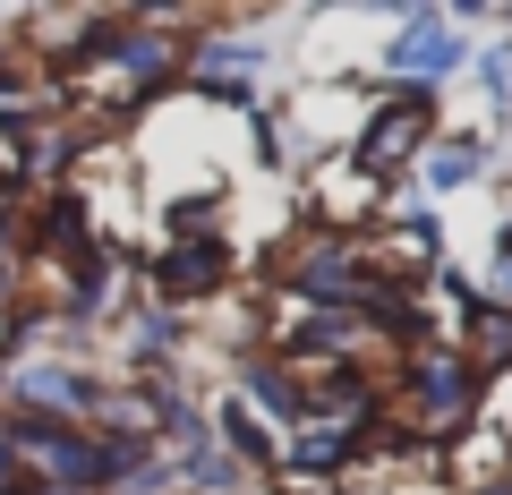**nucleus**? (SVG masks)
Instances as JSON below:
<instances>
[{
  "instance_id": "f257e3e1",
  "label": "nucleus",
  "mask_w": 512,
  "mask_h": 495,
  "mask_svg": "<svg viewBox=\"0 0 512 495\" xmlns=\"http://www.w3.org/2000/svg\"><path fill=\"white\" fill-rule=\"evenodd\" d=\"M384 376H393V419L419 427L436 453H444L453 436H470V427L487 419V402H495V385L470 367V350H461L453 333H436V342L402 350V359L384 367Z\"/></svg>"
},
{
  "instance_id": "f03ea898",
  "label": "nucleus",
  "mask_w": 512,
  "mask_h": 495,
  "mask_svg": "<svg viewBox=\"0 0 512 495\" xmlns=\"http://www.w3.org/2000/svg\"><path fill=\"white\" fill-rule=\"evenodd\" d=\"M436 129H444L436 94H402V86H376V103L359 111V129H350L342 163L359 171V180H376V188H402L410 171H419V154H427V137H436Z\"/></svg>"
},
{
  "instance_id": "7ed1b4c3",
  "label": "nucleus",
  "mask_w": 512,
  "mask_h": 495,
  "mask_svg": "<svg viewBox=\"0 0 512 495\" xmlns=\"http://www.w3.org/2000/svg\"><path fill=\"white\" fill-rule=\"evenodd\" d=\"M239 274H248L239 239H154L137 257V291L154 308H180V316H205L214 299H231Z\"/></svg>"
},
{
  "instance_id": "20e7f679",
  "label": "nucleus",
  "mask_w": 512,
  "mask_h": 495,
  "mask_svg": "<svg viewBox=\"0 0 512 495\" xmlns=\"http://www.w3.org/2000/svg\"><path fill=\"white\" fill-rule=\"evenodd\" d=\"M495 171H504V137L470 129V120H444V129L427 137V154H419V171H410V188L436 205V197H470V188H487Z\"/></svg>"
},
{
  "instance_id": "39448f33",
  "label": "nucleus",
  "mask_w": 512,
  "mask_h": 495,
  "mask_svg": "<svg viewBox=\"0 0 512 495\" xmlns=\"http://www.w3.org/2000/svg\"><path fill=\"white\" fill-rule=\"evenodd\" d=\"M222 376H231L222 393H239V402H248L256 419L274 427V436H291V427H308V376H299V367H282V359H274L265 342L231 350V359H222Z\"/></svg>"
},
{
  "instance_id": "423d86ee",
  "label": "nucleus",
  "mask_w": 512,
  "mask_h": 495,
  "mask_svg": "<svg viewBox=\"0 0 512 495\" xmlns=\"http://www.w3.org/2000/svg\"><path fill=\"white\" fill-rule=\"evenodd\" d=\"M453 342L470 350V367L487 376V385H504L512 376V308H495V299H478L470 316L453 325Z\"/></svg>"
},
{
  "instance_id": "0eeeda50",
  "label": "nucleus",
  "mask_w": 512,
  "mask_h": 495,
  "mask_svg": "<svg viewBox=\"0 0 512 495\" xmlns=\"http://www.w3.org/2000/svg\"><path fill=\"white\" fill-rule=\"evenodd\" d=\"M478 299H495V308H512V214L487 222V257H478Z\"/></svg>"
},
{
  "instance_id": "6e6552de",
  "label": "nucleus",
  "mask_w": 512,
  "mask_h": 495,
  "mask_svg": "<svg viewBox=\"0 0 512 495\" xmlns=\"http://www.w3.org/2000/svg\"><path fill=\"white\" fill-rule=\"evenodd\" d=\"M461 495H512V470H495V478H478V487H461Z\"/></svg>"
}]
</instances>
